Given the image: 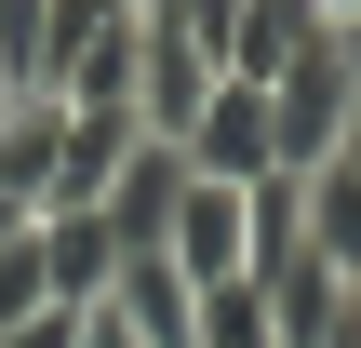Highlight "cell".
<instances>
[{"label": "cell", "mask_w": 361, "mask_h": 348, "mask_svg": "<svg viewBox=\"0 0 361 348\" xmlns=\"http://www.w3.org/2000/svg\"><path fill=\"white\" fill-rule=\"evenodd\" d=\"M335 161H348V174H361V94H348V148H335Z\"/></svg>", "instance_id": "obj_16"}, {"label": "cell", "mask_w": 361, "mask_h": 348, "mask_svg": "<svg viewBox=\"0 0 361 348\" xmlns=\"http://www.w3.org/2000/svg\"><path fill=\"white\" fill-rule=\"evenodd\" d=\"M348 40H335V27H308V40H295V67H281V80H268V134H281V174H322V161H335V148H348Z\"/></svg>", "instance_id": "obj_1"}, {"label": "cell", "mask_w": 361, "mask_h": 348, "mask_svg": "<svg viewBox=\"0 0 361 348\" xmlns=\"http://www.w3.org/2000/svg\"><path fill=\"white\" fill-rule=\"evenodd\" d=\"M107 308H121L147 348H188V335H201V295H188V268H174V255H121Z\"/></svg>", "instance_id": "obj_7"}, {"label": "cell", "mask_w": 361, "mask_h": 348, "mask_svg": "<svg viewBox=\"0 0 361 348\" xmlns=\"http://www.w3.org/2000/svg\"><path fill=\"white\" fill-rule=\"evenodd\" d=\"M188 348H268V295H255V282H214V295H201V335Z\"/></svg>", "instance_id": "obj_11"}, {"label": "cell", "mask_w": 361, "mask_h": 348, "mask_svg": "<svg viewBox=\"0 0 361 348\" xmlns=\"http://www.w3.org/2000/svg\"><path fill=\"white\" fill-rule=\"evenodd\" d=\"M54 174H67V94H13L0 107V188L27 215H54Z\"/></svg>", "instance_id": "obj_6"}, {"label": "cell", "mask_w": 361, "mask_h": 348, "mask_svg": "<svg viewBox=\"0 0 361 348\" xmlns=\"http://www.w3.org/2000/svg\"><path fill=\"white\" fill-rule=\"evenodd\" d=\"M174 201H188V161H174V148L147 134V148L121 161V188H107L94 215H107V241H121V255H161V228H174Z\"/></svg>", "instance_id": "obj_5"}, {"label": "cell", "mask_w": 361, "mask_h": 348, "mask_svg": "<svg viewBox=\"0 0 361 348\" xmlns=\"http://www.w3.org/2000/svg\"><path fill=\"white\" fill-rule=\"evenodd\" d=\"M40 268H54V308H107V282H121L107 215H40Z\"/></svg>", "instance_id": "obj_9"}, {"label": "cell", "mask_w": 361, "mask_h": 348, "mask_svg": "<svg viewBox=\"0 0 361 348\" xmlns=\"http://www.w3.org/2000/svg\"><path fill=\"white\" fill-rule=\"evenodd\" d=\"M188 174H214V188H268L281 174V134H268V80H214V107L188 121V148H174Z\"/></svg>", "instance_id": "obj_3"}, {"label": "cell", "mask_w": 361, "mask_h": 348, "mask_svg": "<svg viewBox=\"0 0 361 348\" xmlns=\"http://www.w3.org/2000/svg\"><path fill=\"white\" fill-rule=\"evenodd\" d=\"M335 40H348V80H361V27H335Z\"/></svg>", "instance_id": "obj_17"}, {"label": "cell", "mask_w": 361, "mask_h": 348, "mask_svg": "<svg viewBox=\"0 0 361 348\" xmlns=\"http://www.w3.org/2000/svg\"><path fill=\"white\" fill-rule=\"evenodd\" d=\"M27 228H40V215H27V201H13V188H0V255H13V241H27Z\"/></svg>", "instance_id": "obj_14"}, {"label": "cell", "mask_w": 361, "mask_h": 348, "mask_svg": "<svg viewBox=\"0 0 361 348\" xmlns=\"http://www.w3.org/2000/svg\"><path fill=\"white\" fill-rule=\"evenodd\" d=\"M80 348H147V335H134L121 308H80Z\"/></svg>", "instance_id": "obj_13"}, {"label": "cell", "mask_w": 361, "mask_h": 348, "mask_svg": "<svg viewBox=\"0 0 361 348\" xmlns=\"http://www.w3.org/2000/svg\"><path fill=\"white\" fill-rule=\"evenodd\" d=\"M0 348H80V308H40V322H13Z\"/></svg>", "instance_id": "obj_12"}, {"label": "cell", "mask_w": 361, "mask_h": 348, "mask_svg": "<svg viewBox=\"0 0 361 348\" xmlns=\"http://www.w3.org/2000/svg\"><path fill=\"white\" fill-rule=\"evenodd\" d=\"M295 215H308V255H322L335 282H361V174H348V161L295 174Z\"/></svg>", "instance_id": "obj_10"}, {"label": "cell", "mask_w": 361, "mask_h": 348, "mask_svg": "<svg viewBox=\"0 0 361 348\" xmlns=\"http://www.w3.org/2000/svg\"><path fill=\"white\" fill-rule=\"evenodd\" d=\"M255 295H268V348H335V322H348V282H335L322 255H295V268H268Z\"/></svg>", "instance_id": "obj_8"}, {"label": "cell", "mask_w": 361, "mask_h": 348, "mask_svg": "<svg viewBox=\"0 0 361 348\" xmlns=\"http://www.w3.org/2000/svg\"><path fill=\"white\" fill-rule=\"evenodd\" d=\"M308 13H322V27H361V0H308Z\"/></svg>", "instance_id": "obj_15"}, {"label": "cell", "mask_w": 361, "mask_h": 348, "mask_svg": "<svg viewBox=\"0 0 361 348\" xmlns=\"http://www.w3.org/2000/svg\"><path fill=\"white\" fill-rule=\"evenodd\" d=\"M161 255L188 268V295H214V282H255V188H214V174H188V201H174Z\"/></svg>", "instance_id": "obj_2"}, {"label": "cell", "mask_w": 361, "mask_h": 348, "mask_svg": "<svg viewBox=\"0 0 361 348\" xmlns=\"http://www.w3.org/2000/svg\"><path fill=\"white\" fill-rule=\"evenodd\" d=\"M214 80H228V67H214V40H188V27H161V13H147V54H134V121H147L161 148H188V121L214 107Z\"/></svg>", "instance_id": "obj_4"}]
</instances>
